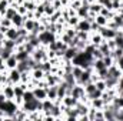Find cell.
Instances as JSON below:
<instances>
[{"mask_svg": "<svg viewBox=\"0 0 123 121\" xmlns=\"http://www.w3.org/2000/svg\"><path fill=\"white\" fill-rule=\"evenodd\" d=\"M93 60H94V57H93L90 53H86L85 50H80V51L74 56V59L72 60V64H73V66H80V67L85 70V68L92 67Z\"/></svg>", "mask_w": 123, "mask_h": 121, "instance_id": "obj_1", "label": "cell"}, {"mask_svg": "<svg viewBox=\"0 0 123 121\" xmlns=\"http://www.w3.org/2000/svg\"><path fill=\"white\" fill-rule=\"evenodd\" d=\"M19 104L14 101V100H6L1 105H0V110L6 114L7 118H13V116L16 114V111L19 110Z\"/></svg>", "mask_w": 123, "mask_h": 121, "instance_id": "obj_2", "label": "cell"}, {"mask_svg": "<svg viewBox=\"0 0 123 121\" xmlns=\"http://www.w3.org/2000/svg\"><path fill=\"white\" fill-rule=\"evenodd\" d=\"M20 108H23L27 114H30L33 111H42V100L34 98L31 101H23Z\"/></svg>", "mask_w": 123, "mask_h": 121, "instance_id": "obj_3", "label": "cell"}, {"mask_svg": "<svg viewBox=\"0 0 123 121\" xmlns=\"http://www.w3.org/2000/svg\"><path fill=\"white\" fill-rule=\"evenodd\" d=\"M39 40H40V44L42 46H44V47H47L50 43H53V41H56L57 40V34H55V33H52L50 30H43L42 33H39Z\"/></svg>", "mask_w": 123, "mask_h": 121, "instance_id": "obj_4", "label": "cell"}, {"mask_svg": "<svg viewBox=\"0 0 123 121\" xmlns=\"http://www.w3.org/2000/svg\"><path fill=\"white\" fill-rule=\"evenodd\" d=\"M7 84H19L20 83V78H22V73L17 70V68H10L9 73H7Z\"/></svg>", "mask_w": 123, "mask_h": 121, "instance_id": "obj_5", "label": "cell"}, {"mask_svg": "<svg viewBox=\"0 0 123 121\" xmlns=\"http://www.w3.org/2000/svg\"><path fill=\"white\" fill-rule=\"evenodd\" d=\"M99 33L102 34V37H103L105 40H112V38H115V37H116L117 30H115V29H110V27L105 26V27H100Z\"/></svg>", "mask_w": 123, "mask_h": 121, "instance_id": "obj_6", "label": "cell"}, {"mask_svg": "<svg viewBox=\"0 0 123 121\" xmlns=\"http://www.w3.org/2000/svg\"><path fill=\"white\" fill-rule=\"evenodd\" d=\"M77 53H79V49H77V47H72V46H69V47L66 49V51L63 53L62 60L63 61H72Z\"/></svg>", "mask_w": 123, "mask_h": 121, "instance_id": "obj_7", "label": "cell"}, {"mask_svg": "<svg viewBox=\"0 0 123 121\" xmlns=\"http://www.w3.org/2000/svg\"><path fill=\"white\" fill-rule=\"evenodd\" d=\"M77 31H86V33H92V23H89L86 19H80L77 26H76Z\"/></svg>", "mask_w": 123, "mask_h": 121, "instance_id": "obj_8", "label": "cell"}, {"mask_svg": "<svg viewBox=\"0 0 123 121\" xmlns=\"http://www.w3.org/2000/svg\"><path fill=\"white\" fill-rule=\"evenodd\" d=\"M1 93L6 95L7 100H14V86L13 84H4V86H1Z\"/></svg>", "mask_w": 123, "mask_h": 121, "instance_id": "obj_9", "label": "cell"}, {"mask_svg": "<svg viewBox=\"0 0 123 121\" xmlns=\"http://www.w3.org/2000/svg\"><path fill=\"white\" fill-rule=\"evenodd\" d=\"M79 100H76L74 97H72L70 94H66L63 98H62V105L63 107H76Z\"/></svg>", "mask_w": 123, "mask_h": 121, "instance_id": "obj_10", "label": "cell"}, {"mask_svg": "<svg viewBox=\"0 0 123 121\" xmlns=\"http://www.w3.org/2000/svg\"><path fill=\"white\" fill-rule=\"evenodd\" d=\"M39 24H40V20H36V19H25L23 27L30 33V31H33V30H34V27H36V26H39Z\"/></svg>", "mask_w": 123, "mask_h": 121, "instance_id": "obj_11", "label": "cell"}, {"mask_svg": "<svg viewBox=\"0 0 123 121\" xmlns=\"http://www.w3.org/2000/svg\"><path fill=\"white\" fill-rule=\"evenodd\" d=\"M33 93H34V97L36 98H39V100H44V98H47V90L44 88V87H34V88H31Z\"/></svg>", "mask_w": 123, "mask_h": 121, "instance_id": "obj_12", "label": "cell"}, {"mask_svg": "<svg viewBox=\"0 0 123 121\" xmlns=\"http://www.w3.org/2000/svg\"><path fill=\"white\" fill-rule=\"evenodd\" d=\"M17 37H19V33H17V29L14 26L9 27L4 33V38H9V40H16Z\"/></svg>", "mask_w": 123, "mask_h": 121, "instance_id": "obj_13", "label": "cell"}, {"mask_svg": "<svg viewBox=\"0 0 123 121\" xmlns=\"http://www.w3.org/2000/svg\"><path fill=\"white\" fill-rule=\"evenodd\" d=\"M12 23H13V26H14L16 29L22 27L23 23H25V16H22L20 13H16V14L13 16V19H12Z\"/></svg>", "mask_w": 123, "mask_h": 121, "instance_id": "obj_14", "label": "cell"}, {"mask_svg": "<svg viewBox=\"0 0 123 121\" xmlns=\"http://www.w3.org/2000/svg\"><path fill=\"white\" fill-rule=\"evenodd\" d=\"M89 41H90V43H93V44H94L96 47H99V46H100V44H102V43L105 41V38L102 37V34H100L99 31H96V34H93L92 37L89 38Z\"/></svg>", "mask_w": 123, "mask_h": 121, "instance_id": "obj_15", "label": "cell"}, {"mask_svg": "<svg viewBox=\"0 0 123 121\" xmlns=\"http://www.w3.org/2000/svg\"><path fill=\"white\" fill-rule=\"evenodd\" d=\"M62 80H63V81H66L70 87H73V86L76 84V78L73 77V74H72V73H63V74H62Z\"/></svg>", "mask_w": 123, "mask_h": 121, "instance_id": "obj_16", "label": "cell"}, {"mask_svg": "<svg viewBox=\"0 0 123 121\" xmlns=\"http://www.w3.org/2000/svg\"><path fill=\"white\" fill-rule=\"evenodd\" d=\"M16 68H17L20 73H26V71H29V73H30V71H31V68H30V66H29V61H27V60L19 61V63H17V66H16Z\"/></svg>", "mask_w": 123, "mask_h": 121, "instance_id": "obj_17", "label": "cell"}, {"mask_svg": "<svg viewBox=\"0 0 123 121\" xmlns=\"http://www.w3.org/2000/svg\"><path fill=\"white\" fill-rule=\"evenodd\" d=\"M46 90H47V98H50L53 101L57 98V84L56 86H49Z\"/></svg>", "mask_w": 123, "mask_h": 121, "instance_id": "obj_18", "label": "cell"}, {"mask_svg": "<svg viewBox=\"0 0 123 121\" xmlns=\"http://www.w3.org/2000/svg\"><path fill=\"white\" fill-rule=\"evenodd\" d=\"M102 7H103V6H102L100 3L93 1V3H90V4H89V11H90V13H93V14L96 16V14H99V13H100Z\"/></svg>", "mask_w": 123, "mask_h": 121, "instance_id": "obj_19", "label": "cell"}, {"mask_svg": "<svg viewBox=\"0 0 123 121\" xmlns=\"http://www.w3.org/2000/svg\"><path fill=\"white\" fill-rule=\"evenodd\" d=\"M4 63H6V67L10 70V68H16V66H17V63H19V61H17L16 56H14V53H13V54H12L7 60L4 61Z\"/></svg>", "mask_w": 123, "mask_h": 121, "instance_id": "obj_20", "label": "cell"}, {"mask_svg": "<svg viewBox=\"0 0 123 121\" xmlns=\"http://www.w3.org/2000/svg\"><path fill=\"white\" fill-rule=\"evenodd\" d=\"M112 20L115 22V24L117 26V29H119V30H122V29H123V14H122V13H117V11H116V14L113 16V19H112Z\"/></svg>", "mask_w": 123, "mask_h": 121, "instance_id": "obj_21", "label": "cell"}, {"mask_svg": "<svg viewBox=\"0 0 123 121\" xmlns=\"http://www.w3.org/2000/svg\"><path fill=\"white\" fill-rule=\"evenodd\" d=\"M90 107L96 108V110H103V107H105V103H103L102 97H100V98H94V100H90Z\"/></svg>", "mask_w": 123, "mask_h": 121, "instance_id": "obj_22", "label": "cell"}, {"mask_svg": "<svg viewBox=\"0 0 123 121\" xmlns=\"http://www.w3.org/2000/svg\"><path fill=\"white\" fill-rule=\"evenodd\" d=\"M53 100H50V98H44L43 101H42V111L43 113H47L52 107H53Z\"/></svg>", "mask_w": 123, "mask_h": 121, "instance_id": "obj_23", "label": "cell"}, {"mask_svg": "<svg viewBox=\"0 0 123 121\" xmlns=\"http://www.w3.org/2000/svg\"><path fill=\"white\" fill-rule=\"evenodd\" d=\"M14 56H16L17 61H25V60H27V59L30 57V54H29L26 50H22V51H14Z\"/></svg>", "mask_w": 123, "mask_h": 121, "instance_id": "obj_24", "label": "cell"}, {"mask_svg": "<svg viewBox=\"0 0 123 121\" xmlns=\"http://www.w3.org/2000/svg\"><path fill=\"white\" fill-rule=\"evenodd\" d=\"M94 22L100 26V27H105V26H107V22H109V19L107 17H105V16H102V14H96V17H94Z\"/></svg>", "mask_w": 123, "mask_h": 121, "instance_id": "obj_25", "label": "cell"}, {"mask_svg": "<svg viewBox=\"0 0 123 121\" xmlns=\"http://www.w3.org/2000/svg\"><path fill=\"white\" fill-rule=\"evenodd\" d=\"M97 49L102 51V54H103V56H110V53H112V50H110V47L107 46V41H106V40H105V41H103Z\"/></svg>", "mask_w": 123, "mask_h": 121, "instance_id": "obj_26", "label": "cell"}, {"mask_svg": "<svg viewBox=\"0 0 123 121\" xmlns=\"http://www.w3.org/2000/svg\"><path fill=\"white\" fill-rule=\"evenodd\" d=\"M31 78H34V80H43L44 78V71L42 68L31 70Z\"/></svg>", "mask_w": 123, "mask_h": 121, "instance_id": "obj_27", "label": "cell"}, {"mask_svg": "<svg viewBox=\"0 0 123 121\" xmlns=\"http://www.w3.org/2000/svg\"><path fill=\"white\" fill-rule=\"evenodd\" d=\"M23 4H25V7H26L27 11H34L36 7H37V1L36 0H25Z\"/></svg>", "mask_w": 123, "mask_h": 121, "instance_id": "obj_28", "label": "cell"}, {"mask_svg": "<svg viewBox=\"0 0 123 121\" xmlns=\"http://www.w3.org/2000/svg\"><path fill=\"white\" fill-rule=\"evenodd\" d=\"M44 73H52V68H53V64L50 63V60H43L42 61V67H40Z\"/></svg>", "mask_w": 123, "mask_h": 121, "instance_id": "obj_29", "label": "cell"}, {"mask_svg": "<svg viewBox=\"0 0 123 121\" xmlns=\"http://www.w3.org/2000/svg\"><path fill=\"white\" fill-rule=\"evenodd\" d=\"M3 47H6V49H9V50H13V51H16V41L14 40H9V38H4V41H3Z\"/></svg>", "mask_w": 123, "mask_h": 121, "instance_id": "obj_30", "label": "cell"}, {"mask_svg": "<svg viewBox=\"0 0 123 121\" xmlns=\"http://www.w3.org/2000/svg\"><path fill=\"white\" fill-rule=\"evenodd\" d=\"M105 81H106V87H107V88H113V87H116V86H117L119 78H115V77H107V78H105Z\"/></svg>", "mask_w": 123, "mask_h": 121, "instance_id": "obj_31", "label": "cell"}, {"mask_svg": "<svg viewBox=\"0 0 123 121\" xmlns=\"http://www.w3.org/2000/svg\"><path fill=\"white\" fill-rule=\"evenodd\" d=\"M10 7V1L9 0H0V16L3 17L4 16V13H6V10Z\"/></svg>", "mask_w": 123, "mask_h": 121, "instance_id": "obj_32", "label": "cell"}, {"mask_svg": "<svg viewBox=\"0 0 123 121\" xmlns=\"http://www.w3.org/2000/svg\"><path fill=\"white\" fill-rule=\"evenodd\" d=\"M63 33H66V34H67L69 37H72V38H74V37L77 36V30H76V27H70V26L64 27Z\"/></svg>", "mask_w": 123, "mask_h": 121, "instance_id": "obj_33", "label": "cell"}, {"mask_svg": "<svg viewBox=\"0 0 123 121\" xmlns=\"http://www.w3.org/2000/svg\"><path fill=\"white\" fill-rule=\"evenodd\" d=\"M79 20H80V19L74 14V16H70V17L66 20V23H67V26H70V27H76L77 23H79Z\"/></svg>", "mask_w": 123, "mask_h": 121, "instance_id": "obj_34", "label": "cell"}, {"mask_svg": "<svg viewBox=\"0 0 123 121\" xmlns=\"http://www.w3.org/2000/svg\"><path fill=\"white\" fill-rule=\"evenodd\" d=\"M110 56L115 59V61L117 60V59H120L123 56V49H120V47H116L115 50H112V53H110Z\"/></svg>", "mask_w": 123, "mask_h": 121, "instance_id": "obj_35", "label": "cell"}, {"mask_svg": "<svg viewBox=\"0 0 123 121\" xmlns=\"http://www.w3.org/2000/svg\"><path fill=\"white\" fill-rule=\"evenodd\" d=\"M36 97H34V93H33V90H27L25 91V94H23V101H31V100H34Z\"/></svg>", "mask_w": 123, "mask_h": 121, "instance_id": "obj_36", "label": "cell"}, {"mask_svg": "<svg viewBox=\"0 0 123 121\" xmlns=\"http://www.w3.org/2000/svg\"><path fill=\"white\" fill-rule=\"evenodd\" d=\"M102 94H103V91H100V90H97V88H96L93 93L87 94L86 97H87V100L90 101V100H94V98H100V97H102Z\"/></svg>", "mask_w": 123, "mask_h": 121, "instance_id": "obj_37", "label": "cell"}, {"mask_svg": "<svg viewBox=\"0 0 123 121\" xmlns=\"http://www.w3.org/2000/svg\"><path fill=\"white\" fill-rule=\"evenodd\" d=\"M83 73V68L80 67V66H73V70H72V74H73V77L77 80L79 77H80V74Z\"/></svg>", "mask_w": 123, "mask_h": 121, "instance_id": "obj_38", "label": "cell"}, {"mask_svg": "<svg viewBox=\"0 0 123 121\" xmlns=\"http://www.w3.org/2000/svg\"><path fill=\"white\" fill-rule=\"evenodd\" d=\"M13 53H14L13 50H9V49L3 47V50H1V54H0V57H1L3 60L6 61L7 59H9V57H10V56H12V54H13Z\"/></svg>", "mask_w": 123, "mask_h": 121, "instance_id": "obj_39", "label": "cell"}, {"mask_svg": "<svg viewBox=\"0 0 123 121\" xmlns=\"http://www.w3.org/2000/svg\"><path fill=\"white\" fill-rule=\"evenodd\" d=\"M96 90V84H94V81H89L87 84H85V91H86V95L87 94H90L93 91Z\"/></svg>", "mask_w": 123, "mask_h": 121, "instance_id": "obj_40", "label": "cell"}, {"mask_svg": "<svg viewBox=\"0 0 123 121\" xmlns=\"http://www.w3.org/2000/svg\"><path fill=\"white\" fill-rule=\"evenodd\" d=\"M94 84H96V88L100 91H105L107 87H106V81L103 80V78H99L97 81H94Z\"/></svg>", "mask_w": 123, "mask_h": 121, "instance_id": "obj_41", "label": "cell"}, {"mask_svg": "<svg viewBox=\"0 0 123 121\" xmlns=\"http://www.w3.org/2000/svg\"><path fill=\"white\" fill-rule=\"evenodd\" d=\"M103 63H105V66L106 67H110V66H113L115 64V59L112 57V56H103Z\"/></svg>", "mask_w": 123, "mask_h": 121, "instance_id": "obj_42", "label": "cell"}, {"mask_svg": "<svg viewBox=\"0 0 123 121\" xmlns=\"http://www.w3.org/2000/svg\"><path fill=\"white\" fill-rule=\"evenodd\" d=\"M116 107H119V108H123V97L122 95H115V98H113V101H112Z\"/></svg>", "mask_w": 123, "mask_h": 121, "instance_id": "obj_43", "label": "cell"}, {"mask_svg": "<svg viewBox=\"0 0 123 121\" xmlns=\"http://www.w3.org/2000/svg\"><path fill=\"white\" fill-rule=\"evenodd\" d=\"M82 4H83V0H72V1H70V4H69L67 7H72L73 10H77Z\"/></svg>", "mask_w": 123, "mask_h": 121, "instance_id": "obj_44", "label": "cell"}, {"mask_svg": "<svg viewBox=\"0 0 123 121\" xmlns=\"http://www.w3.org/2000/svg\"><path fill=\"white\" fill-rule=\"evenodd\" d=\"M0 26H3V27H12L13 26V23H12V20L10 19H6V17H1L0 19Z\"/></svg>", "mask_w": 123, "mask_h": 121, "instance_id": "obj_45", "label": "cell"}, {"mask_svg": "<svg viewBox=\"0 0 123 121\" xmlns=\"http://www.w3.org/2000/svg\"><path fill=\"white\" fill-rule=\"evenodd\" d=\"M60 40L63 41V43H66L67 46H70V44H72V40H73V38H72V37H69V36H67L66 33H62V34H60Z\"/></svg>", "mask_w": 123, "mask_h": 121, "instance_id": "obj_46", "label": "cell"}, {"mask_svg": "<svg viewBox=\"0 0 123 121\" xmlns=\"http://www.w3.org/2000/svg\"><path fill=\"white\" fill-rule=\"evenodd\" d=\"M79 40H85V41H89V33L86 31H77V36H76Z\"/></svg>", "mask_w": 123, "mask_h": 121, "instance_id": "obj_47", "label": "cell"}, {"mask_svg": "<svg viewBox=\"0 0 123 121\" xmlns=\"http://www.w3.org/2000/svg\"><path fill=\"white\" fill-rule=\"evenodd\" d=\"M25 50H26V51H27V53H29V54L31 56V53H33V51L36 50V47H34V46H33L31 43L26 41V43H25Z\"/></svg>", "mask_w": 123, "mask_h": 121, "instance_id": "obj_48", "label": "cell"}, {"mask_svg": "<svg viewBox=\"0 0 123 121\" xmlns=\"http://www.w3.org/2000/svg\"><path fill=\"white\" fill-rule=\"evenodd\" d=\"M17 13H20L22 16H25V14L27 13V10H26L25 4H19V6H17Z\"/></svg>", "mask_w": 123, "mask_h": 121, "instance_id": "obj_49", "label": "cell"}, {"mask_svg": "<svg viewBox=\"0 0 123 121\" xmlns=\"http://www.w3.org/2000/svg\"><path fill=\"white\" fill-rule=\"evenodd\" d=\"M17 33H19V36H23V37H27V34H29V31L26 30V29H25L23 26L17 29Z\"/></svg>", "mask_w": 123, "mask_h": 121, "instance_id": "obj_50", "label": "cell"}, {"mask_svg": "<svg viewBox=\"0 0 123 121\" xmlns=\"http://www.w3.org/2000/svg\"><path fill=\"white\" fill-rule=\"evenodd\" d=\"M52 4H53V7H55L56 10H62V9H63L60 0H55V1H52Z\"/></svg>", "mask_w": 123, "mask_h": 121, "instance_id": "obj_51", "label": "cell"}, {"mask_svg": "<svg viewBox=\"0 0 123 121\" xmlns=\"http://www.w3.org/2000/svg\"><path fill=\"white\" fill-rule=\"evenodd\" d=\"M93 57H94V59H103V54H102V51H100L99 49H96V50L93 51Z\"/></svg>", "mask_w": 123, "mask_h": 121, "instance_id": "obj_52", "label": "cell"}, {"mask_svg": "<svg viewBox=\"0 0 123 121\" xmlns=\"http://www.w3.org/2000/svg\"><path fill=\"white\" fill-rule=\"evenodd\" d=\"M115 63H116V66H117V67H119V68H120V70L123 71V56L120 57V59H117V60L115 61Z\"/></svg>", "mask_w": 123, "mask_h": 121, "instance_id": "obj_53", "label": "cell"}, {"mask_svg": "<svg viewBox=\"0 0 123 121\" xmlns=\"http://www.w3.org/2000/svg\"><path fill=\"white\" fill-rule=\"evenodd\" d=\"M116 120L119 121H123V108H120L117 113H116Z\"/></svg>", "mask_w": 123, "mask_h": 121, "instance_id": "obj_54", "label": "cell"}, {"mask_svg": "<svg viewBox=\"0 0 123 121\" xmlns=\"http://www.w3.org/2000/svg\"><path fill=\"white\" fill-rule=\"evenodd\" d=\"M100 30V26L96 23V22H93L92 23V31H99Z\"/></svg>", "mask_w": 123, "mask_h": 121, "instance_id": "obj_55", "label": "cell"}]
</instances>
